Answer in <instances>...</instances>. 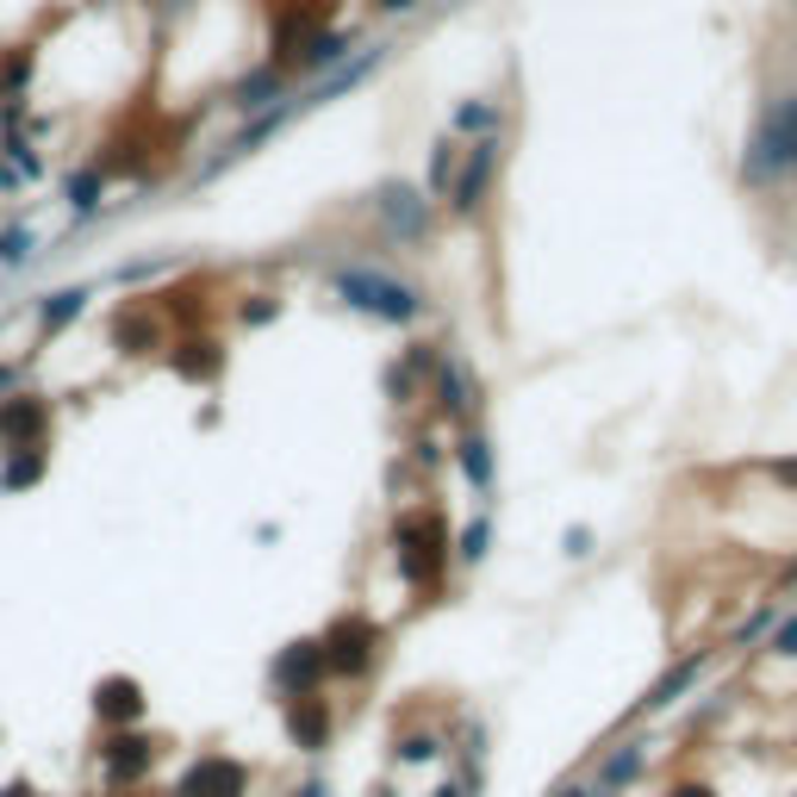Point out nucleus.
Returning <instances> with one entry per match:
<instances>
[{"mask_svg":"<svg viewBox=\"0 0 797 797\" xmlns=\"http://www.w3.org/2000/svg\"><path fill=\"white\" fill-rule=\"evenodd\" d=\"M797 169V94H779L760 112V126L748 138V157H741V181L748 188H773Z\"/></svg>","mask_w":797,"mask_h":797,"instance_id":"nucleus-1","label":"nucleus"},{"mask_svg":"<svg viewBox=\"0 0 797 797\" xmlns=\"http://www.w3.org/2000/svg\"><path fill=\"white\" fill-rule=\"evenodd\" d=\"M330 287H337V299H349L356 312L380 318V325H411L424 312V293L399 275H387V268H337Z\"/></svg>","mask_w":797,"mask_h":797,"instance_id":"nucleus-2","label":"nucleus"},{"mask_svg":"<svg viewBox=\"0 0 797 797\" xmlns=\"http://www.w3.org/2000/svg\"><path fill=\"white\" fill-rule=\"evenodd\" d=\"M392 548H399V574L411 592H442V567H449V530L437 511H406L392 524Z\"/></svg>","mask_w":797,"mask_h":797,"instance_id":"nucleus-3","label":"nucleus"},{"mask_svg":"<svg viewBox=\"0 0 797 797\" xmlns=\"http://www.w3.org/2000/svg\"><path fill=\"white\" fill-rule=\"evenodd\" d=\"M318 648H325V667L330 673L361 679V673L375 667V655H380V629L368 624V617H337V624L318 636Z\"/></svg>","mask_w":797,"mask_h":797,"instance_id":"nucleus-4","label":"nucleus"},{"mask_svg":"<svg viewBox=\"0 0 797 797\" xmlns=\"http://www.w3.org/2000/svg\"><path fill=\"white\" fill-rule=\"evenodd\" d=\"M499 157H505L499 138H474V150L461 157V169H455V181H449V206L461 212V219H474V212L486 206L492 175H499Z\"/></svg>","mask_w":797,"mask_h":797,"instance_id":"nucleus-5","label":"nucleus"},{"mask_svg":"<svg viewBox=\"0 0 797 797\" xmlns=\"http://www.w3.org/2000/svg\"><path fill=\"white\" fill-rule=\"evenodd\" d=\"M250 791V773L225 754H200V760L175 779V797H243Z\"/></svg>","mask_w":797,"mask_h":797,"instance_id":"nucleus-6","label":"nucleus"},{"mask_svg":"<svg viewBox=\"0 0 797 797\" xmlns=\"http://www.w3.org/2000/svg\"><path fill=\"white\" fill-rule=\"evenodd\" d=\"M150 760H157V741L138 729H112L107 741H100V766H107L112 785H138L143 773H150Z\"/></svg>","mask_w":797,"mask_h":797,"instance_id":"nucleus-7","label":"nucleus"},{"mask_svg":"<svg viewBox=\"0 0 797 797\" xmlns=\"http://www.w3.org/2000/svg\"><path fill=\"white\" fill-rule=\"evenodd\" d=\"M325 648L318 641H293V648H281L275 655V691H287V698H306V691L325 686Z\"/></svg>","mask_w":797,"mask_h":797,"instance_id":"nucleus-8","label":"nucleus"},{"mask_svg":"<svg viewBox=\"0 0 797 797\" xmlns=\"http://www.w3.org/2000/svg\"><path fill=\"white\" fill-rule=\"evenodd\" d=\"M318 32H325V7H312V0H287L281 13H275V50H281V69L299 63Z\"/></svg>","mask_w":797,"mask_h":797,"instance_id":"nucleus-9","label":"nucleus"},{"mask_svg":"<svg viewBox=\"0 0 797 797\" xmlns=\"http://www.w3.org/2000/svg\"><path fill=\"white\" fill-rule=\"evenodd\" d=\"M375 212L399 237H424V231H430V206H424V193L411 188V181H387V188L375 193Z\"/></svg>","mask_w":797,"mask_h":797,"instance_id":"nucleus-10","label":"nucleus"},{"mask_svg":"<svg viewBox=\"0 0 797 797\" xmlns=\"http://www.w3.org/2000/svg\"><path fill=\"white\" fill-rule=\"evenodd\" d=\"M94 710H100V723H112V729H138L143 686L131 679V673H107V679L94 686Z\"/></svg>","mask_w":797,"mask_h":797,"instance_id":"nucleus-11","label":"nucleus"},{"mask_svg":"<svg viewBox=\"0 0 797 797\" xmlns=\"http://www.w3.org/2000/svg\"><path fill=\"white\" fill-rule=\"evenodd\" d=\"M169 368H175V380L206 387V380L225 375V343H212V337H181V343L169 349Z\"/></svg>","mask_w":797,"mask_h":797,"instance_id":"nucleus-12","label":"nucleus"},{"mask_svg":"<svg viewBox=\"0 0 797 797\" xmlns=\"http://www.w3.org/2000/svg\"><path fill=\"white\" fill-rule=\"evenodd\" d=\"M287 735H293L299 754H325V741H330V704L318 698V691L287 698Z\"/></svg>","mask_w":797,"mask_h":797,"instance_id":"nucleus-13","label":"nucleus"},{"mask_svg":"<svg viewBox=\"0 0 797 797\" xmlns=\"http://www.w3.org/2000/svg\"><path fill=\"white\" fill-rule=\"evenodd\" d=\"M44 430H50V406L44 399H0V442H7V449L44 442Z\"/></svg>","mask_w":797,"mask_h":797,"instance_id":"nucleus-14","label":"nucleus"},{"mask_svg":"<svg viewBox=\"0 0 797 797\" xmlns=\"http://www.w3.org/2000/svg\"><path fill=\"white\" fill-rule=\"evenodd\" d=\"M112 343H119V356H150V349H162V318L150 306H119L112 312Z\"/></svg>","mask_w":797,"mask_h":797,"instance_id":"nucleus-15","label":"nucleus"},{"mask_svg":"<svg viewBox=\"0 0 797 797\" xmlns=\"http://www.w3.org/2000/svg\"><path fill=\"white\" fill-rule=\"evenodd\" d=\"M281 94H287V69L275 63V57H268L262 69H250V76H243V81L231 88V107H237V112H268Z\"/></svg>","mask_w":797,"mask_h":797,"instance_id":"nucleus-16","label":"nucleus"},{"mask_svg":"<svg viewBox=\"0 0 797 797\" xmlns=\"http://www.w3.org/2000/svg\"><path fill=\"white\" fill-rule=\"evenodd\" d=\"M44 442H26V449H7V468H0V492H26V486L44 480Z\"/></svg>","mask_w":797,"mask_h":797,"instance_id":"nucleus-17","label":"nucleus"},{"mask_svg":"<svg viewBox=\"0 0 797 797\" xmlns=\"http://www.w3.org/2000/svg\"><path fill=\"white\" fill-rule=\"evenodd\" d=\"M81 306H88V287H57V293L38 299V325H44V337H57L63 325H76Z\"/></svg>","mask_w":797,"mask_h":797,"instance_id":"nucleus-18","label":"nucleus"},{"mask_svg":"<svg viewBox=\"0 0 797 797\" xmlns=\"http://www.w3.org/2000/svg\"><path fill=\"white\" fill-rule=\"evenodd\" d=\"M455 461H461L474 492H492V442H486L480 430H468V437L455 442Z\"/></svg>","mask_w":797,"mask_h":797,"instance_id":"nucleus-19","label":"nucleus"},{"mask_svg":"<svg viewBox=\"0 0 797 797\" xmlns=\"http://www.w3.org/2000/svg\"><path fill=\"white\" fill-rule=\"evenodd\" d=\"M641 766H648V741H624V748L605 760V773H598V797H610V791H624L629 779H636Z\"/></svg>","mask_w":797,"mask_h":797,"instance_id":"nucleus-20","label":"nucleus"},{"mask_svg":"<svg viewBox=\"0 0 797 797\" xmlns=\"http://www.w3.org/2000/svg\"><path fill=\"white\" fill-rule=\"evenodd\" d=\"M63 193H69V212H76V219H94L100 193H107V169H76L63 181Z\"/></svg>","mask_w":797,"mask_h":797,"instance_id":"nucleus-21","label":"nucleus"},{"mask_svg":"<svg viewBox=\"0 0 797 797\" xmlns=\"http://www.w3.org/2000/svg\"><path fill=\"white\" fill-rule=\"evenodd\" d=\"M704 673V655H691V660H679V667L667 673V679H660L655 691H648V698H641V710H667V704H679L691 691V679H698Z\"/></svg>","mask_w":797,"mask_h":797,"instance_id":"nucleus-22","label":"nucleus"},{"mask_svg":"<svg viewBox=\"0 0 797 797\" xmlns=\"http://www.w3.org/2000/svg\"><path fill=\"white\" fill-rule=\"evenodd\" d=\"M455 131L461 138H499V107L492 100H461L455 107Z\"/></svg>","mask_w":797,"mask_h":797,"instance_id":"nucleus-23","label":"nucleus"},{"mask_svg":"<svg viewBox=\"0 0 797 797\" xmlns=\"http://www.w3.org/2000/svg\"><path fill=\"white\" fill-rule=\"evenodd\" d=\"M437 406L449 418H468V375H461V361H442L437 368Z\"/></svg>","mask_w":797,"mask_h":797,"instance_id":"nucleus-24","label":"nucleus"},{"mask_svg":"<svg viewBox=\"0 0 797 797\" xmlns=\"http://www.w3.org/2000/svg\"><path fill=\"white\" fill-rule=\"evenodd\" d=\"M349 50V32H318L312 44H306V57H299V69H337Z\"/></svg>","mask_w":797,"mask_h":797,"instance_id":"nucleus-25","label":"nucleus"},{"mask_svg":"<svg viewBox=\"0 0 797 797\" xmlns=\"http://www.w3.org/2000/svg\"><path fill=\"white\" fill-rule=\"evenodd\" d=\"M32 69H38L32 44H26V50H13V57H7V69H0V94H19V88L32 81Z\"/></svg>","mask_w":797,"mask_h":797,"instance_id":"nucleus-26","label":"nucleus"},{"mask_svg":"<svg viewBox=\"0 0 797 797\" xmlns=\"http://www.w3.org/2000/svg\"><path fill=\"white\" fill-rule=\"evenodd\" d=\"M32 250H38V237L26 231V225H13V231L0 237V262H7V268H19V262H26Z\"/></svg>","mask_w":797,"mask_h":797,"instance_id":"nucleus-27","label":"nucleus"},{"mask_svg":"<svg viewBox=\"0 0 797 797\" xmlns=\"http://www.w3.org/2000/svg\"><path fill=\"white\" fill-rule=\"evenodd\" d=\"M275 312H281V306H275V299H268V293H250V299H243V306H237V318H243V325H250V330H262V325H268V318H275Z\"/></svg>","mask_w":797,"mask_h":797,"instance_id":"nucleus-28","label":"nucleus"},{"mask_svg":"<svg viewBox=\"0 0 797 797\" xmlns=\"http://www.w3.org/2000/svg\"><path fill=\"white\" fill-rule=\"evenodd\" d=\"M486 542H492V530H486V517H480V524H468V530H461L455 555H461V561H480V555H486Z\"/></svg>","mask_w":797,"mask_h":797,"instance_id":"nucleus-29","label":"nucleus"},{"mask_svg":"<svg viewBox=\"0 0 797 797\" xmlns=\"http://www.w3.org/2000/svg\"><path fill=\"white\" fill-rule=\"evenodd\" d=\"M449 181H455V150L449 143H437V157H430V188L449 193Z\"/></svg>","mask_w":797,"mask_h":797,"instance_id":"nucleus-30","label":"nucleus"},{"mask_svg":"<svg viewBox=\"0 0 797 797\" xmlns=\"http://www.w3.org/2000/svg\"><path fill=\"white\" fill-rule=\"evenodd\" d=\"M773 655L797 660V617H779V624H773Z\"/></svg>","mask_w":797,"mask_h":797,"instance_id":"nucleus-31","label":"nucleus"},{"mask_svg":"<svg viewBox=\"0 0 797 797\" xmlns=\"http://www.w3.org/2000/svg\"><path fill=\"white\" fill-rule=\"evenodd\" d=\"M411 387H418V380H411V368H406V361H392V368H387V392L399 399V406H406V399H411Z\"/></svg>","mask_w":797,"mask_h":797,"instance_id":"nucleus-32","label":"nucleus"},{"mask_svg":"<svg viewBox=\"0 0 797 797\" xmlns=\"http://www.w3.org/2000/svg\"><path fill=\"white\" fill-rule=\"evenodd\" d=\"M406 368H411V380H430V375H437V368H442V361H437V349H411V356H406Z\"/></svg>","mask_w":797,"mask_h":797,"instance_id":"nucleus-33","label":"nucleus"},{"mask_svg":"<svg viewBox=\"0 0 797 797\" xmlns=\"http://www.w3.org/2000/svg\"><path fill=\"white\" fill-rule=\"evenodd\" d=\"M399 760H437V741H430V735H424V741L411 735L406 748H399Z\"/></svg>","mask_w":797,"mask_h":797,"instance_id":"nucleus-34","label":"nucleus"},{"mask_svg":"<svg viewBox=\"0 0 797 797\" xmlns=\"http://www.w3.org/2000/svg\"><path fill=\"white\" fill-rule=\"evenodd\" d=\"M773 480H779V486H791V492H797V455H785V461H773Z\"/></svg>","mask_w":797,"mask_h":797,"instance_id":"nucleus-35","label":"nucleus"},{"mask_svg":"<svg viewBox=\"0 0 797 797\" xmlns=\"http://www.w3.org/2000/svg\"><path fill=\"white\" fill-rule=\"evenodd\" d=\"M567 555H592V530H567Z\"/></svg>","mask_w":797,"mask_h":797,"instance_id":"nucleus-36","label":"nucleus"},{"mask_svg":"<svg viewBox=\"0 0 797 797\" xmlns=\"http://www.w3.org/2000/svg\"><path fill=\"white\" fill-rule=\"evenodd\" d=\"M667 797H717V791H710V785H673Z\"/></svg>","mask_w":797,"mask_h":797,"instance_id":"nucleus-37","label":"nucleus"},{"mask_svg":"<svg viewBox=\"0 0 797 797\" xmlns=\"http://www.w3.org/2000/svg\"><path fill=\"white\" fill-rule=\"evenodd\" d=\"M380 13H411V7H418V0H375Z\"/></svg>","mask_w":797,"mask_h":797,"instance_id":"nucleus-38","label":"nucleus"},{"mask_svg":"<svg viewBox=\"0 0 797 797\" xmlns=\"http://www.w3.org/2000/svg\"><path fill=\"white\" fill-rule=\"evenodd\" d=\"M19 387V368H7V361H0V392H13Z\"/></svg>","mask_w":797,"mask_h":797,"instance_id":"nucleus-39","label":"nucleus"},{"mask_svg":"<svg viewBox=\"0 0 797 797\" xmlns=\"http://www.w3.org/2000/svg\"><path fill=\"white\" fill-rule=\"evenodd\" d=\"M561 797H598V785H567Z\"/></svg>","mask_w":797,"mask_h":797,"instance_id":"nucleus-40","label":"nucleus"},{"mask_svg":"<svg viewBox=\"0 0 797 797\" xmlns=\"http://www.w3.org/2000/svg\"><path fill=\"white\" fill-rule=\"evenodd\" d=\"M0 797H38V791H32V785H7Z\"/></svg>","mask_w":797,"mask_h":797,"instance_id":"nucleus-41","label":"nucleus"},{"mask_svg":"<svg viewBox=\"0 0 797 797\" xmlns=\"http://www.w3.org/2000/svg\"><path fill=\"white\" fill-rule=\"evenodd\" d=\"M299 797H330V791H325V785H318V779H312V785H306V791H299Z\"/></svg>","mask_w":797,"mask_h":797,"instance_id":"nucleus-42","label":"nucleus"}]
</instances>
